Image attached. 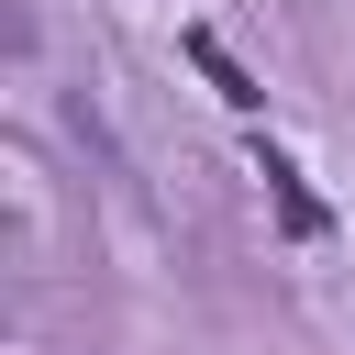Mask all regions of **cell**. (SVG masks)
<instances>
[{
  "label": "cell",
  "mask_w": 355,
  "mask_h": 355,
  "mask_svg": "<svg viewBox=\"0 0 355 355\" xmlns=\"http://www.w3.org/2000/svg\"><path fill=\"white\" fill-rule=\"evenodd\" d=\"M255 178H266V200H277V222H288L300 244H322V233H333V211L311 200V178H300V166H288L277 144H255Z\"/></svg>",
  "instance_id": "6da1fadb"
},
{
  "label": "cell",
  "mask_w": 355,
  "mask_h": 355,
  "mask_svg": "<svg viewBox=\"0 0 355 355\" xmlns=\"http://www.w3.org/2000/svg\"><path fill=\"white\" fill-rule=\"evenodd\" d=\"M189 67H200V78H211V89H222V100H233V111H255V100H266V89H255V78H244V67H233V44H222V33H211V22H189Z\"/></svg>",
  "instance_id": "7a4b0ae2"
}]
</instances>
